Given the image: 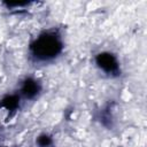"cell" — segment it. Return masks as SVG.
<instances>
[{"instance_id":"1","label":"cell","mask_w":147,"mask_h":147,"mask_svg":"<svg viewBox=\"0 0 147 147\" xmlns=\"http://www.w3.org/2000/svg\"><path fill=\"white\" fill-rule=\"evenodd\" d=\"M7 115H8V110L6 108H1L0 109V121H3L7 118Z\"/></svg>"}]
</instances>
